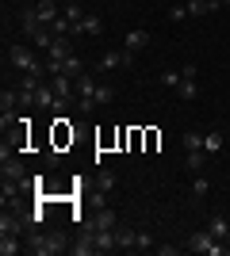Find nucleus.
Instances as JSON below:
<instances>
[{
  "label": "nucleus",
  "mask_w": 230,
  "mask_h": 256,
  "mask_svg": "<svg viewBox=\"0 0 230 256\" xmlns=\"http://www.w3.org/2000/svg\"><path fill=\"white\" fill-rule=\"evenodd\" d=\"M96 188H100V195H108L111 188H115V172H108V168H100V176H96Z\"/></svg>",
  "instance_id": "5701e85b"
},
{
  "label": "nucleus",
  "mask_w": 230,
  "mask_h": 256,
  "mask_svg": "<svg viewBox=\"0 0 230 256\" xmlns=\"http://www.w3.org/2000/svg\"><path fill=\"white\" fill-rule=\"evenodd\" d=\"M111 100H115V88H108V84H100V88H96V104L104 107V104H111Z\"/></svg>",
  "instance_id": "cd10ccee"
},
{
  "label": "nucleus",
  "mask_w": 230,
  "mask_h": 256,
  "mask_svg": "<svg viewBox=\"0 0 230 256\" xmlns=\"http://www.w3.org/2000/svg\"><path fill=\"white\" fill-rule=\"evenodd\" d=\"M27 252H35V256H62V252H69V237L62 234V230H50V234L31 230V234H27Z\"/></svg>",
  "instance_id": "f257e3e1"
},
{
  "label": "nucleus",
  "mask_w": 230,
  "mask_h": 256,
  "mask_svg": "<svg viewBox=\"0 0 230 256\" xmlns=\"http://www.w3.org/2000/svg\"><path fill=\"white\" fill-rule=\"evenodd\" d=\"M153 248V234L150 230H134V252H150Z\"/></svg>",
  "instance_id": "aec40b11"
},
{
  "label": "nucleus",
  "mask_w": 230,
  "mask_h": 256,
  "mask_svg": "<svg viewBox=\"0 0 230 256\" xmlns=\"http://www.w3.org/2000/svg\"><path fill=\"white\" fill-rule=\"evenodd\" d=\"M207 192H211V180L203 176V172H196V176H192V203H203Z\"/></svg>",
  "instance_id": "f8f14e48"
},
{
  "label": "nucleus",
  "mask_w": 230,
  "mask_h": 256,
  "mask_svg": "<svg viewBox=\"0 0 230 256\" xmlns=\"http://www.w3.org/2000/svg\"><path fill=\"white\" fill-rule=\"evenodd\" d=\"M219 4H222V8H230V0H219Z\"/></svg>",
  "instance_id": "7c9ffc66"
},
{
  "label": "nucleus",
  "mask_w": 230,
  "mask_h": 256,
  "mask_svg": "<svg viewBox=\"0 0 230 256\" xmlns=\"http://www.w3.org/2000/svg\"><path fill=\"white\" fill-rule=\"evenodd\" d=\"M27 245H20V234H0V256H16Z\"/></svg>",
  "instance_id": "4468645a"
},
{
  "label": "nucleus",
  "mask_w": 230,
  "mask_h": 256,
  "mask_svg": "<svg viewBox=\"0 0 230 256\" xmlns=\"http://www.w3.org/2000/svg\"><path fill=\"white\" fill-rule=\"evenodd\" d=\"M184 150H203V134H196V130L184 134Z\"/></svg>",
  "instance_id": "c85d7f7f"
},
{
  "label": "nucleus",
  "mask_w": 230,
  "mask_h": 256,
  "mask_svg": "<svg viewBox=\"0 0 230 256\" xmlns=\"http://www.w3.org/2000/svg\"><path fill=\"white\" fill-rule=\"evenodd\" d=\"M54 134H58V146H66V142H73V130L66 126V118H58V126H54Z\"/></svg>",
  "instance_id": "393cba45"
},
{
  "label": "nucleus",
  "mask_w": 230,
  "mask_h": 256,
  "mask_svg": "<svg viewBox=\"0 0 230 256\" xmlns=\"http://www.w3.org/2000/svg\"><path fill=\"white\" fill-rule=\"evenodd\" d=\"M88 226H92V230H115V226H119V214L115 210H100Z\"/></svg>",
  "instance_id": "2eb2a0df"
},
{
  "label": "nucleus",
  "mask_w": 230,
  "mask_h": 256,
  "mask_svg": "<svg viewBox=\"0 0 230 256\" xmlns=\"http://www.w3.org/2000/svg\"><path fill=\"white\" fill-rule=\"evenodd\" d=\"M111 248H119L115 230H96V252H111Z\"/></svg>",
  "instance_id": "dca6fc26"
},
{
  "label": "nucleus",
  "mask_w": 230,
  "mask_h": 256,
  "mask_svg": "<svg viewBox=\"0 0 230 256\" xmlns=\"http://www.w3.org/2000/svg\"><path fill=\"white\" fill-rule=\"evenodd\" d=\"M146 46H150V31H127V38H123V50L131 54H138V50H146Z\"/></svg>",
  "instance_id": "1a4fd4ad"
},
{
  "label": "nucleus",
  "mask_w": 230,
  "mask_h": 256,
  "mask_svg": "<svg viewBox=\"0 0 230 256\" xmlns=\"http://www.w3.org/2000/svg\"><path fill=\"white\" fill-rule=\"evenodd\" d=\"M0 180L4 184H31V176H27V164L16 157H4V164H0Z\"/></svg>",
  "instance_id": "20e7f679"
},
{
  "label": "nucleus",
  "mask_w": 230,
  "mask_h": 256,
  "mask_svg": "<svg viewBox=\"0 0 230 256\" xmlns=\"http://www.w3.org/2000/svg\"><path fill=\"white\" fill-rule=\"evenodd\" d=\"M207 230L219 237V241H226V245H230V218H222V214H219V218H211Z\"/></svg>",
  "instance_id": "f3484780"
},
{
  "label": "nucleus",
  "mask_w": 230,
  "mask_h": 256,
  "mask_svg": "<svg viewBox=\"0 0 230 256\" xmlns=\"http://www.w3.org/2000/svg\"><path fill=\"white\" fill-rule=\"evenodd\" d=\"M222 150V134L219 130H207V134H203V153H219Z\"/></svg>",
  "instance_id": "4be33fe9"
},
{
  "label": "nucleus",
  "mask_w": 230,
  "mask_h": 256,
  "mask_svg": "<svg viewBox=\"0 0 230 256\" xmlns=\"http://www.w3.org/2000/svg\"><path fill=\"white\" fill-rule=\"evenodd\" d=\"M35 16H39L43 27H54V20L62 16V8H58L54 0H39V4H35Z\"/></svg>",
  "instance_id": "423d86ee"
},
{
  "label": "nucleus",
  "mask_w": 230,
  "mask_h": 256,
  "mask_svg": "<svg viewBox=\"0 0 230 256\" xmlns=\"http://www.w3.org/2000/svg\"><path fill=\"white\" fill-rule=\"evenodd\" d=\"M203 164H207V153L203 150H188V172H192V176L203 172Z\"/></svg>",
  "instance_id": "6ab92c4d"
},
{
  "label": "nucleus",
  "mask_w": 230,
  "mask_h": 256,
  "mask_svg": "<svg viewBox=\"0 0 230 256\" xmlns=\"http://www.w3.org/2000/svg\"><path fill=\"white\" fill-rule=\"evenodd\" d=\"M207 4H211V12H219V8H222V4H219V0H207Z\"/></svg>",
  "instance_id": "c756f323"
},
{
  "label": "nucleus",
  "mask_w": 230,
  "mask_h": 256,
  "mask_svg": "<svg viewBox=\"0 0 230 256\" xmlns=\"http://www.w3.org/2000/svg\"><path fill=\"white\" fill-rule=\"evenodd\" d=\"M188 252H199V256H222V252H226V245H222V241L211 234V230H196V234L188 237Z\"/></svg>",
  "instance_id": "7ed1b4c3"
},
{
  "label": "nucleus",
  "mask_w": 230,
  "mask_h": 256,
  "mask_svg": "<svg viewBox=\"0 0 230 256\" xmlns=\"http://www.w3.org/2000/svg\"><path fill=\"white\" fill-rule=\"evenodd\" d=\"M96 80H92V76H88V73H81V76H77V92H73V96H96Z\"/></svg>",
  "instance_id": "a211bd4d"
},
{
  "label": "nucleus",
  "mask_w": 230,
  "mask_h": 256,
  "mask_svg": "<svg viewBox=\"0 0 230 256\" xmlns=\"http://www.w3.org/2000/svg\"><path fill=\"white\" fill-rule=\"evenodd\" d=\"M180 80H184V76H180V69H173V73H165V76H161V84H165V88H173V92L180 88Z\"/></svg>",
  "instance_id": "bb28decb"
},
{
  "label": "nucleus",
  "mask_w": 230,
  "mask_h": 256,
  "mask_svg": "<svg viewBox=\"0 0 230 256\" xmlns=\"http://www.w3.org/2000/svg\"><path fill=\"white\" fill-rule=\"evenodd\" d=\"M169 20H173V23L188 20V4H184V0H180V4H173V8H169Z\"/></svg>",
  "instance_id": "a878e982"
},
{
  "label": "nucleus",
  "mask_w": 230,
  "mask_h": 256,
  "mask_svg": "<svg viewBox=\"0 0 230 256\" xmlns=\"http://www.w3.org/2000/svg\"><path fill=\"white\" fill-rule=\"evenodd\" d=\"M131 62V54L127 50H108L104 58H100V73H111V69H119V65Z\"/></svg>",
  "instance_id": "9d476101"
},
{
  "label": "nucleus",
  "mask_w": 230,
  "mask_h": 256,
  "mask_svg": "<svg viewBox=\"0 0 230 256\" xmlns=\"http://www.w3.org/2000/svg\"><path fill=\"white\" fill-rule=\"evenodd\" d=\"M62 73H69V76H73V80H77V76H81V73H85V65H81V58H77V54H69L66 62H62Z\"/></svg>",
  "instance_id": "412c9836"
},
{
  "label": "nucleus",
  "mask_w": 230,
  "mask_h": 256,
  "mask_svg": "<svg viewBox=\"0 0 230 256\" xmlns=\"http://www.w3.org/2000/svg\"><path fill=\"white\" fill-rule=\"evenodd\" d=\"M20 31H23V38H27V42H31L35 34L43 31V23H39V16H35V8L20 12Z\"/></svg>",
  "instance_id": "0eeeda50"
},
{
  "label": "nucleus",
  "mask_w": 230,
  "mask_h": 256,
  "mask_svg": "<svg viewBox=\"0 0 230 256\" xmlns=\"http://www.w3.org/2000/svg\"><path fill=\"white\" fill-rule=\"evenodd\" d=\"M20 107V88H4L0 92V115H16Z\"/></svg>",
  "instance_id": "9b49d317"
},
{
  "label": "nucleus",
  "mask_w": 230,
  "mask_h": 256,
  "mask_svg": "<svg viewBox=\"0 0 230 256\" xmlns=\"http://www.w3.org/2000/svg\"><path fill=\"white\" fill-rule=\"evenodd\" d=\"M196 73H199V69H196L192 62H188L184 69H180V76H184V80H180V88H176V96L184 100V104H192V100L199 96V88H196Z\"/></svg>",
  "instance_id": "39448f33"
},
{
  "label": "nucleus",
  "mask_w": 230,
  "mask_h": 256,
  "mask_svg": "<svg viewBox=\"0 0 230 256\" xmlns=\"http://www.w3.org/2000/svg\"><path fill=\"white\" fill-rule=\"evenodd\" d=\"M115 241H119V248L134 252V230H119V226H115Z\"/></svg>",
  "instance_id": "b1692460"
},
{
  "label": "nucleus",
  "mask_w": 230,
  "mask_h": 256,
  "mask_svg": "<svg viewBox=\"0 0 230 256\" xmlns=\"http://www.w3.org/2000/svg\"><path fill=\"white\" fill-rule=\"evenodd\" d=\"M100 27H104V23H100V16H96V12H85V20H81V23L73 27V34H96Z\"/></svg>",
  "instance_id": "ddd939ff"
},
{
  "label": "nucleus",
  "mask_w": 230,
  "mask_h": 256,
  "mask_svg": "<svg viewBox=\"0 0 230 256\" xmlns=\"http://www.w3.org/2000/svg\"><path fill=\"white\" fill-rule=\"evenodd\" d=\"M69 54H73V46H69V34H58L54 42H50V50H46V62H66Z\"/></svg>",
  "instance_id": "6e6552de"
},
{
  "label": "nucleus",
  "mask_w": 230,
  "mask_h": 256,
  "mask_svg": "<svg viewBox=\"0 0 230 256\" xmlns=\"http://www.w3.org/2000/svg\"><path fill=\"white\" fill-rule=\"evenodd\" d=\"M8 65H16L20 73H43L46 76V62H39V50L35 46H8Z\"/></svg>",
  "instance_id": "f03ea898"
}]
</instances>
